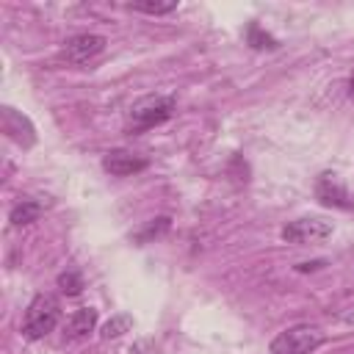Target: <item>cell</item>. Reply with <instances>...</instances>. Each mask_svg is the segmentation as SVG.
Segmentation results:
<instances>
[{"label":"cell","instance_id":"3957f363","mask_svg":"<svg viewBox=\"0 0 354 354\" xmlns=\"http://www.w3.org/2000/svg\"><path fill=\"white\" fill-rule=\"evenodd\" d=\"M324 340H326V335L318 326L299 324V326H290V329L279 332L271 340L268 354H313Z\"/></svg>","mask_w":354,"mask_h":354},{"label":"cell","instance_id":"ba28073f","mask_svg":"<svg viewBox=\"0 0 354 354\" xmlns=\"http://www.w3.org/2000/svg\"><path fill=\"white\" fill-rule=\"evenodd\" d=\"M3 130L8 138H14L19 147H33L36 144V130L28 116H22L14 108H3Z\"/></svg>","mask_w":354,"mask_h":354},{"label":"cell","instance_id":"2e32d148","mask_svg":"<svg viewBox=\"0 0 354 354\" xmlns=\"http://www.w3.org/2000/svg\"><path fill=\"white\" fill-rule=\"evenodd\" d=\"M351 94H354V77H351Z\"/></svg>","mask_w":354,"mask_h":354},{"label":"cell","instance_id":"52a82bcc","mask_svg":"<svg viewBox=\"0 0 354 354\" xmlns=\"http://www.w3.org/2000/svg\"><path fill=\"white\" fill-rule=\"evenodd\" d=\"M102 169L113 177H130V174H138L147 169V158L127 152V149H111L102 158Z\"/></svg>","mask_w":354,"mask_h":354},{"label":"cell","instance_id":"5bb4252c","mask_svg":"<svg viewBox=\"0 0 354 354\" xmlns=\"http://www.w3.org/2000/svg\"><path fill=\"white\" fill-rule=\"evenodd\" d=\"M246 39H249V44L252 47H257V50H274L277 47V39L274 36H268V33H263V28L257 25V22H252L249 25V30H246Z\"/></svg>","mask_w":354,"mask_h":354},{"label":"cell","instance_id":"7c38bea8","mask_svg":"<svg viewBox=\"0 0 354 354\" xmlns=\"http://www.w3.org/2000/svg\"><path fill=\"white\" fill-rule=\"evenodd\" d=\"M130 326H133V315H127V313H119V315H113L111 321H105L102 324V337L105 340H111V337H119V335H124V332H130Z\"/></svg>","mask_w":354,"mask_h":354},{"label":"cell","instance_id":"8992f818","mask_svg":"<svg viewBox=\"0 0 354 354\" xmlns=\"http://www.w3.org/2000/svg\"><path fill=\"white\" fill-rule=\"evenodd\" d=\"M315 196L326 207H343V210L354 207V199H351L348 188L337 180V174H321L315 183Z\"/></svg>","mask_w":354,"mask_h":354},{"label":"cell","instance_id":"8fae6325","mask_svg":"<svg viewBox=\"0 0 354 354\" xmlns=\"http://www.w3.org/2000/svg\"><path fill=\"white\" fill-rule=\"evenodd\" d=\"M169 227H171V218H169V216H158V218L147 221V224H144L133 238H136V243H149L152 238H160Z\"/></svg>","mask_w":354,"mask_h":354},{"label":"cell","instance_id":"4fadbf2b","mask_svg":"<svg viewBox=\"0 0 354 354\" xmlns=\"http://www.w3.org/2000/svg\"><path fill=\"white\" fill-rule=\"evenodd\" d=\"M130 8L141 14H169L177 8V0H138V3H130Z\"/></svg>","mask_w":354,"mask_h":354},{"label":"cell","instance_id":"6da1fadb","mask_svg":"<svg viewBox=\"0 0 354 354\" xmlns=\"http://www.w3.org/2000/svg\"><path fill=\"white\" fill-rule=\"evenodd\" d=\"M58 318H61V307L53 296L41 293L36 296L28 310H25V321H22V335L28 340H39L44 335H50L55 326H58Z\"/></svg>","mask_w":354,"mask_h":354},{"label":"cell","instance_id":"9a60e30c","mask_svg":"<svg viewBox=\"0 0 354 354\" xmlns=\"http://www.w3.org/2000/svg\"><path fill=\"white\" fill-rule=\"evenodd\" d=\"M58 288H61L66 296H77V293L83 290V277H80L75 268H69V271L58 274Z\"/></svg>","mask_w":354,"mask_h":354},{"label":"cell","instance_id":"30bf717a","mask_svg":"<svg viewBox=\"0 0 354 354\" xmlns=\"http://www.w3.org/2000/svg\"><path fill=\"white\" fill-rule=\"evenodd\" d=\"M41 213H44V205H41V202H36V199H22V202L14 205V210H11V224H17V227L30 224V221H36Z\"/></svg>","mask_w":354,"mask_h":354},{"label":"cell","instance_id":"9c48e42d","mask_svg":"<svg viewBox=\"0 0 354 354\" xmlns=\"http://www.w3.org/2000/svg\"><path fill=\"white\" fill-rule=\"evenodd\" d=\"M94 326H97V310H94V307H80V310H75V313L69 315V321H66V337L80 340V337H86L88 332H94Z\"/></svg>","mask_w":354,"mask_h":354},{"label":"cell","instance_id":"277c9868","mask_svg":"<svg viewBox=\"0 0 354 354\" xmlns=\"http://www.w3.org/2000/svg\"><path fill=\"white\" fill-rule=\"evenodd\" d=\"M332 235V224L324 218H296L282 227V241L288 243H315Z\"/></svg>","mask_w":354,"mask_h":354},{"label":"cell","instance_id":"5b68a950","mask_svg":"<svg viewBox=\"0 0 354 354\" xmlns=\"http://www.w3.org/2000/svg\"><path fill=\"white\" fill-rule=\"evenodd\" d=\"M102 50H105V36H100V33H77V36L64 41L61 55L69 64H86L94 55H100Z\"/></svg>","mask_w":354,"mask_h":354},{"label":"cell","instance_id":"7a4b0ae2","mask_svg":"<svg viewBox=\"0 0 354 354\" xmlns=\"http://www.w3.org/2000/svg\"><path fill=\"white\" fill-rule=\"evenodd\" d=\"M174 113V97L169 94H147L141 100H136L130 105V127L133 130H147V127H155V124H163L166 119H171Z\"/></svg>","mask_w":354,"mask_h":354}]
</instances>
